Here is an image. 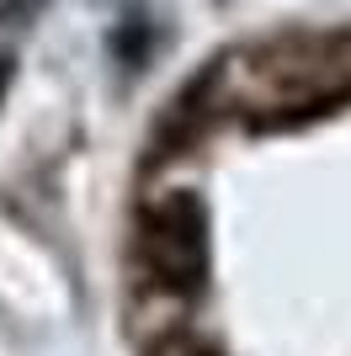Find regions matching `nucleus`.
<instances>
[{
  "label": "nucleus",
  "instance_id": "nucleus-1",
  "mask_svg": "<svg viewBox=\"0 0 351 356\" xmlns=\"http://www.w3.org/2000/svg\"><path fill=\"white\" fill-rule=\"evenodd\" d=\"M149 255L160 266L165 282L176 287H197L208 266V239H203V213L192 197H176L165 202L155 218H149Z\"/></svg>",
  "mask_w": 351,
  "mask_h": 356
},
{
  "label": "nucleus",
  "instance_id": "nucleus-2",
  "mask_svg": "<svg viewBox=\"0 0 351 356\" xmlns=\"http://www.w3.org/2000/svg\"><path fill=\"white\" fill-rule=\"evenodd\" d=\"M6 80H11V70H6V64H0V90H6Z\"/></svg>",
  "mask_w": 351,
  "mask_h": 356
},
{
  "label": "nucleus",
  "instance_id": "nucleus-3",
  "mask_svg": "<svg viewBox=\"0 0 351 356\" xmlns=\"http://www.w3.org/2000/svg\"><path fill=\"white\" fill-rule=\"evenodd\" d=\"M187 356H208V351H187Z\"/></svg>",
  "mask_w": 351,
  "mask_h": 356
}]
</instances>
